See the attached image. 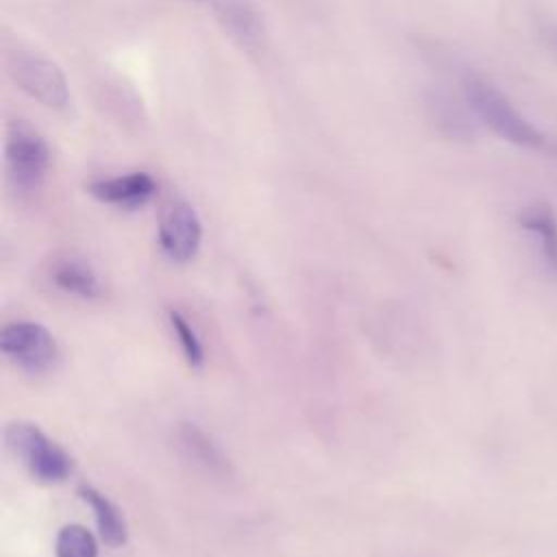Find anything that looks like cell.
<instances>
[{
	"mask_svg": "<svg viewBox=\"0 0 557 557\" xmlns=\"http://www.w3.org/2000/svg\"><path fill=\"white\" fill-rule=\"evenodd\" d=\"M463 91L474 113L503 139L522 148H544L546 137L531 122H527L516 107L487 81L479 76L463 78Z\"/></svg>",
	"mask_w": 557,
	"mask_h": 557,
	"instance_id": "1",
	"label": "cell"
},
{
	"mask_svg": "<svg viewBox=\"0 0 557 557\" xmlns=\"http://www.w3.org/2000/svg\"><path fill=\"white\" fill-rule=\"evenodd\" d=\"M4 440L35 481L54 485L72 474V457L37 424L26 420L11 422L4 429Z\"/></svg>",
	"mask_w": 557,
	"mask_h": 557,
	"instance_id": "2",
	"label": "cell"
},
{
	"mask_svg": "<svg viewBox=\"0 0 557 557\" xmlns=\"http://www.w3.org/2000/svg\"><path fill=\"white\" fill-rule=\"evenodd\" d=\"M4 154L9 178L17 191L26 194L41 185L50 165V150L35 128L22 120L11 122Z\"/></svg>",
	"mask_w": 557,
	"mask_h": 557,
	"instance_id": "3",
	"label": "cell"
},
{
	"mask_svg": "<svg viewBox=\"0 0 557 557\" xmlns=\"http://www.w3.org/2000/svg\"><path fill=\"white\" fill-rule=\"evenodd\" d=\"M9 72L17 87L48 109H65L70 102L67 81L57 63L46 57L15 50L9 57Z\"/></svg>",
	"mask_w": 557,
	"mask_h": 557,
	"instance_id": "4",
	"label": "cell"
},
{
	"mask_svg": "<svg viewBox=\"0 0 557 557\" xmlns=\"http://www.w3.org/2000/svg\"><path fill=\"white\" fill-rule=\"evenodd\" d=\"M0 350L28 372H46L59 359L54 335L37 322H15L0 331Z\"/></svg>",
	"mask_w": 557,
	"mask_h": 557,
	"instance_id": "5",
	"label": "cell"
},
{
	"mask_svg": "<svg viewBox=\"0 0 557 557\" xmlns=\"http://www.w3.org/2000/svg\"><path fill=\"white\" fill-rule=\"evenodd\" d=\"M202 226L191 205L176 200L161 213L159 244L174 261H187L198 252Z\"/></svg>",
	"mask_w": 557,
	"mask_h": 557,
	"instance_id": "6",
	"label": "cell"
},
{
	"mask_svg": "<svg viewBox=\"0 0 557 557\" xmlns=\"http://www.w3.org/2000/svg\"><path fill=\"white\" fill-rule=\"evenodd\" d=\"M87 191L100 202L133 209V207H141L152 198V194L157 191V183L146 172H131L122 176L91 181L87 185Z\"/></svg>",
	"mask_w": 557,
	"mask_h": 557,
	"instance_id": "7",
	"label": "cell"
},
{
	"mask_svg": "<svg viewBox=\"0 0 557 557\" xmlns=\"http://www.w3.org/2000/svg\"><path fill=\"white\" fill-rule=\"evenodd\" d=\"M518 224L537 237L544 268L548 276L557 281V218L553 207L533 202L518 213Z\"/></svg>",
	"mask_w": 557,
	"mask_h": 557,
	"instance_id": "8",
	"label": "cell"
},
{
	"mask_svg": "<svg viewBox=\"0 0 557 557\" xmlns=\"http://www.w3.org/2000/svg\"><path fill=\"white\" fill-rule=\"evenodd\" d=\"M78 496L91 507L102 542L111 548L122 546L128 537V529H126V520H124L122 511L102 492H98L91 485H81Z\"/></svg>",
	"mask_w": 557,
	"mask_h": 557,
	"instance_id": "9",
	"label": "cell"
},
{
	"mask_svg": "<svg viewBox=\"0 0 557 557\" xmlns=\"http://www.w3.org/2000/svg\"><path fill=\"white\" fill-rule=\"evenodd\" d=\"M52 281L59 289L81 298H96L102 292V283L94 268L83 259H63L52 270Z\"/></svg>",
	"mask_w": 557,
	"mask_h": 557,
	"instance_id": "10",
	"label": "cell"
},
{
	"mask_svg": "<svg viewBox=\"0 0 557 557\" xmlns=\"http://www.w3.org/2000/svg\"><path fill=\"white\" fill-rule=\"evenodd\" d=\"M57 557H98V544L83 524H65L54 542Z\"/></svg>",
	"mask_w": 557,
	"mask_h": 557,
	"instance_id": "11",
	"label": "cell"
},
{
	"mask_svg": "<svg viewBox=\"0 0 557 557\" xmlns=\"http://www.w3.org/2000/svg\"><path fill=\"white\" fill-rule=\"evenodd\" d=\"M218 13L235 35H239L244 39L257 37V20H255V13L246 4L233 2V0H222L218 7Z\"/></svg>",
	"mask_w": 557,
	"mask_h": 557,
	"instance_id": "12",
	"label": "cell"
},
{
	"mask_svg": "<svg viewBox=\"0 0 557 557\" xmlns=\"http://www.w3.org/2000/svg\"><path fill=\"white\" fill-rule=\"evenodd\" d=\"M170 324L181 342V348L189 361V366H202L205 361V350H202V344L194 331V326L189 324V320L181 313V311H170Z\"/></svg>",
	"mask_w": 557,
	"mask_h": 557,
	"instance_id": "13",
	"label": "cell"
},
{
	"mask_svg": "<svg viewBox=\"0 0 557 557\" xmlns=\"http://www.w3.org/2000/svg\"><path fill=\"white\" fill-rule=\"evenodd\" d=\"M183 440H185V444L191 448V450H196L198 453V457L209 466H222V457H220V453L211 446V442L205 437V433H200L198 429H194V426H185L183 429Z\"/></svg>",
	"mask_w": 557,
	"mask_h": 557,
	"instance_id": "14",
	"label": "cell"
}]
</instances>
